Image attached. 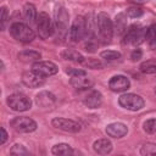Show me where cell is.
<instances>
[{
    "label": "cell",
    "mask_w": 156,
    "mask_h": 156,
    "mask_svg": "<svg viewBox=\"0 0 156 156\" xmlns=\"http://www.w3.org/2000/svg\"><path fill=\"white\" fill-rule=\"evenodd\" d=\"M35 24H37L38 35H39L41 39H48V38L51 37V35L54 34V32H55L52 21H51V18L49 17V15H48L46 12H39V13H38Z\"/></svg>",
    "instance_id": "4"
},
{
    "label": "cell",
    "mask_w": 156,
    "mask_h": 156,
    "mask_svg": "<svg viewBox=\"0 0 156 156\" xmlns=\"http://www.w3.org/2000/svg\"><path fill=\"white\" fill-rule=\"evenodd\" d=\"M156 38V24H151L150 27L146 28L145 32V39H147V41H152Z\"/></svg>",
    "instance_id": "30"
},
{
    "label": "cell",
    "mask_w": 156,
    "mask_h": 156,
    "mask_svg": "<svg viewBox=\"0 0 156 156\" xmlns=\"http://www.w3.org/2000/svg\"><path fill=\"white\" fill-rule=\"evenodd\" d=\"M129 87H130L129 79H128L126 76H122V74L113 76V77L108 80V88H110L112 91H116V93L126 91V90L129 89Z\"/></svg>",
    "instance_id": "13"
},
{
    "label": "cell",
    "mask_w": 156,
    "mask_h": 156,
    "mask_svg": "<svg viewBox=\"0 0 156 156\" xmlns=\"http://www.w3.org/2000/svg\"><path fill=\"white\" fill-rule=\"evenodd\" d=\"M22 83L28 88H39L45 83V77L34 69L26 71L22 73Z\"/></svg>",
    "instance_id": "11"
},
{
    "label": "cell",
    "mask_w": 156,
    "mask_h": 156,
    "mask_svg": "<svg viewBox=\"0 0 156 156\" xmlns=\"http://www.w3.org/2000/svg\"><path fill=\"white\" fill-rule=\"evenodd\" d=\"M140 154L144 156H156V143H145L140 149Z\"/></svg>",
    "instance_id": "25"
},
{
    "label": "cell",
    "mask_w": 156,
    "mask_h": 156,
    "mask_svg": "<svg viewBox=\"0 0 156 156\" xmlns=\"http://www.w3.org/2000/svg\"><path fill=\"white\" fill-rule=\"evenodd\" d=\"M17 57L22 62H37V61H40L41 55L35 50H23L18 52Z\"/></svg>",
    "instance_id": "19"
},
{
    "label": "cell",
    "mask_w": 156,
    "mask_h": 156,
    "mask_svg": "<svg viewBox=\"0 0 156 156\" xmlns=\"http://www.w3.org/2000/svg\"><path fill=\"white\" fill-rule=\"evenodd\" d=\"M95 49H96V44H95V43L93 44V40L90 39V40L85 44V50H87V51H89V52H94V51H95Z\"/></svg>",
    "instance_id": "35"
},
{
    "label": "cell",
    "mask_w": 156,
    "mask_h": 156,
    "mask_svg": "<svg viewBox=\"0 0 156 156\" xmlns=\"http://www.w3.org/2000/svg\"><path fill=\"white\" fill-rule=\"evenodd\" d=\"M68 20L69 15L67 10L62 6L57 7L55 11V30L57 32L60 39H63L68 33Z\"/></svg>",
    "instance_id": "6"
},
{
    "label": "cell",
    "mask_w": 156,
    "mask_h": 156,
    "mask_svg": "<svg viewBox=\"0 0 156 156\" xmlns=\"http://www.w3.org/2000/svg\"><path fill=\"white\" fill-rule=\"evenodd\" d=\"M96 23H98V29H99V35L101 41L104 44L110 43L113 35V23L110 16L105 12H100L96 16Z\"/></svg>",
    "instance_id": "1"
},
{
    "label": "cell",
    "mask_w": 156,
    "mask_h": 156,
    "mask_svg": "<svg viewBox=\"0 0 156 156\" xmlns=\"http://www.w3.org/2000/svg\"><path fill=\"white\" fill-rule=\"evenodd\" d=\"M32 69H34L35 72H38L44 77H49V76L56 74L58 71V67L51 61H37L33 63Z\"/></svg>",
    "instance_id": "12"
},
{
    "label": "cell",
    "mask_w": 156,
    "mask_h": 156,
    "mask_svg": "<svg viewBox=\"0 0 156 156\" xmlns=\"http://www.w3.org/2000/svg\"><path fill=\"white\" fill-rule=\"evenodd\" d=\"M130 2H134V4H145L147 0H129Z\"/></svg>",
    "instance_id": "37"
},
{
    "label": "cell",
    "mask_w": 156,
    "mask_h": 156,
    "mask_svg": "<svg viewBox=\"0 0 156 156\" xmlns=\"http://www.w3.org/2000/svg\"><path fill=\"white\" fill-rule=\"evenodd\" d=\"M6 102L9 105V107L16 112H24L28 111L32 107V101L30 99L21 93H15L7 96Z\"/></svg>",
    "instance_id": "3"
},
{
    "label": "cell",
    "mask_w": 156,
    "mask_h": 156,
    "mask_svg": "<svg viewBox=\"0 0 156 156\" xmlns=\"http://www.w3.org/2000/svg\"><path fill=\"white\" fill-rule=\"evenodd\" d=\"M10 126L17 133H30V132H34L38 127L37 122L34 119L26 117V116H20V117L12 118L10 121Z\"/></svg>",
    "instance_id": "8"
},
{
    "label": "cell",
    "mask_w": 156,
    "mask_h": 156,
    "mask_svg": "<svg viewBox=\"0 0 156 156\" xmlns=\"http://www.w3.org/2000/svg\"><path fill=\"white\" fill-rule=\"evenodd\" d=\"M51 154L56 155V156H68L73 154V149L71 147V145L66 144V143H60L52 146L51 149Z\"/></svg>",
    "instance_id": "22"
},
{
    "label": "cell",
    "mask_w": 156,
    "mask_h": 156,
    "mask_svg": "<svg viewBox=\"0 0 156 156\" xmlns=\"http://www.w3.org/2000/svg\"><path fill=\"white\" fill-rule=\"evenodd\" d=\"M139 68L145 74H154V73H156V60H154V58L146 60V61L141 62Z\"/></svg>",
    "instance_id": "24"
},
{
    "label": "cell",
    "mask_w": 156,
    "mask_h": 156,
    "mask_svg": "<svg viewBox=\"0 0 156 156\" xmlns=\"http://www.w3.org/2000/svg\"><path fill=\"white\" fill-rule=\"evenodd\" d=\"M144 127V130L147 133V134H156V118H150V119H146L143 124Z\"/></svg>",
    "instance_id": "27"
},
{
    "label": "cell",
    "mask_w": 156,
    "mask_h": 156,
    "mask_svg": "<svg viewBox=\"0 0 156 156\" xmlns=\"http://www.w3.org/2000/svg\"><path fill=\"white\" fill-rule=\"evenodd\" d=\"M118 104L123 108L129 110V111H139L145 105L144 99L140 95L133 94V93H127V94L121 95L118 99Z\"/></svg>",
    "instance_id": "7"
},
{
    "label": "cell",
    "mask_w": 156,
    "mask_h": 156,
    "mask_svg": "<svg viewBox=\"0 0 156 156\" xmlns=\"http://www.w3.org/2000/svg\"><path fill=\"white\" fill-rule=\"evenodd\" d=\"M83 102L89 108H99L102 104V95L98 90H90L83 99Z\"/></svg>",
    "instance_id": "15"
},
{
    "label": "cell",
    "mask_w": 156,
    "mask_h": 156,
    "mask_svg": "<svg viewBox=\"0 0 156 156\" xmlns=\"http://www.w3.org/2000/svg\"><path fill=\"white\" fill-rule=\"evenodd\" d=\"M10 154H12V155H20V156H22V155H28L29 152H28V150L23 146V145H21V144H15L12 147H11V150H10Z\"/></svg>",
    "instance_id": "29"
},
{
    "label": "cell",
    "mask_w": 156,
    "mask_h": 156,
    "mask_svg": "<svg viewBox=\"0 0 156 156\" xmlns=\"http://www.w3.org/2000/svg\"><path fill=\"white\" fill-rule=\"evenodd\" d=\"M87 34H88L87 20L83 16H77L69 29V39L73 43H78L83 40L87 37Z\"/></svg>",
    "instance_id": "5"
},
{
    "label": "cell",
    "mask_w": 156,
    "mask_h": 156,
    "mask_svg": "<svg viewBox=\"0 0 156 156\" xmlns=\"http://www.w3.org/2000/svg\"><path fill=\"white\" fill-rule=\"evenodd\" d=\"M145 32L146 29L140 28L136 24H133L129 27V29H127V32L124 33V39L123 43H132V44H140L144 41L145 39Z\"/></svg>",
    "instance_id": "10"
},
{
    "label": "cell",
    "mask_w": 156,
    "mask_h": 156,
    "mask_svg": "<svg viewBox=\"0 0 156 156\" xmlns=\"http://www.w3.org/2000/svg\"><path fill=\"white\" fill-rule=\"evenodd\" d=\"M10 34L13 39L21 43H30L35 38L34 30L26 23L22 22H15L10 27Z\"/></svg>",
    "instance_id": "2"
},
{
    "label": "cell",
    "mask_w": 156,
    "mask_h": 156,
    "mask_svg": "<svg viewBox=\"0 0 156 156\" xmlns=\"http://www.w3.org/2000/svg\"><path fill=\"white\" fill-rule=\"evenodd\" d=\"M52 127L67 132V133H78L80 130V124L73 119H68V118H63V117H55L51 121Z\"/></svg>",
    "instance_id": "9"
},
{
    "label": "cell",
    "mask_w": 156,
    "mask_h": 156,
    "mask_svg": "<svg viewBox=\"0 0 156 156\" xmlns=\"http://www.w3.org/2000/svg\"><path fill=\"white\" fill-rule=\"evenodd\" d=\"M35 101H37V105L40 106V107H50V106H52L55 104L56 96L50 91L43 90L39 94H37Z\"/></svg>",
    "instance_id": "17"
},
{
    "label": "cell",
    "mask_w": 156,
    "mask_h": 156,
    "mask_svg": "<svg viewBox=\"0 0 156 156\" xmlns=\"http://www.w3.org/2000/svg\"><path fill=\"white\" fill-rule=\"evenodd\" d=\"M141 57H143V51H141L140 49H135V50H133L132 54H130L132 61H139Z\"/></svg>",
    "instance_id": "33"
},
{
    "label": "cell",
    "mask_w": 156,
    "mask_h": 156,
    "mask_svg": "<svg viewBox=\"0 0 156 156\" xmlns=\"http://www.w3.org/2000/svg\"><path fill=\"white\" fill-rule=\"evenodd\" d=\"M6 140H7V133H6L5 128L1 127V139H0V145H4Z\"/></svg>",
    "instance_id": "36"
},
{
    "label": "cell",
    "mask_w": 156,
    "mask_h": 156,
    "mask_svg": "<svg viewBox=\"0 0 156 156\" xmlns=\"http://www.w3.org/2000/svg\"><path fill=\"white\" fill-rule=\"evenodd\" d=\"M61 57L63 60H67V61H73V62H78V63H82L84 62V56L76 51V50H72V49H66L61 52Z\"/></svg>",
    "instance_id": "21"
},
{
    "label": "cell",
    "mask_w": 156,
    "mask_h": 156,
    "mask_svg": "<svg viewBox=\"0 0 156 156\" xmlns=\"http://www.w3.org/2000/svg\"><path fill=\"white\" fill-rule=\"evenodd\" d=\"M155 94H156V89H155Z\"/></svg>",
    "instance_id": "38"
},
{
    "label": "cell",
    "mask_w": 156,
    "mask_h": 156,
    "mask_svg": "<svg viewBox=\"0 0 156 156\" xmlns=\"http://www.w3.org/2000/svg\"><path fill=\"white\" fill-rule=\"evenodd\" d=\"M113 30L118 35H123L127 32V18L124 13H118L115 18V24H113Z\"/></svg>",
    "instance_id": "20"
},
{
    "label": "cell",
    "mask_w": 156,
    "mask_h": 156,
    "mask_svg": "<svg viewBox=\"0 0 156 156\" xmlns=\"http://www.w3.org/2000/svg\"><path fill=\"white\" fill-rule=\"evenodd\" d=\"M66 73L69 74L71 77H74V76H80V74H87V72L82 68H74V67H68L66 69Z\"/></svg>",
    "instance_id": "32"
},
{
    "label": "cell",
    "mask_w": 156,
    "mask_h": 156,
    "mask_svg": "<svg viewBox=\"0 0 156 156\" xmlns=\"http://www.w3.org/2000/svg\"><path fill=\"white\" fill-rule=\"evenodd\" d=\"M6 20H7V7L6 6H2L1 7V28L2 29L5 28Z\"/></svg>",
    "instance_id": "34"
},
{
    "label": "cell",
    "mask_w": 156,
    "mask_h": 156,
    "mask_svg": "<svg viewBox=\"0 0 156 156\" xmlns=\"http://www.w3.org/2000/svg\"><path fill=\"white\" fill-rule=\"evenodd\" d=\"M127 16L132 17V18H139L144 15V10L141 7H138V6H133V7H129L127 9Z\"/></svg>",
    "instance_id": "28"
},
{
    "label": "cell",
    "mask_w": 156,
    "mask_h": 156,
    "mask_svg": "<svg viewBox=\"0 0 156 156\" xmlns=\"http://www.w3.org/2000/svg\"><path fill=\"white\" fill-rule=\"evenodd\" d=\"M128 133V128L122 122H113L107 124L106 127V134L112 138H122Z\"/></svg>",
    "instance_id": "14"
},
{
    "label": "cell",
    "mask_w": 156,
    "mask_h": 156,
    "mask_svg": "<svg viewBox=\"0 0 156 156\" xmlns=\"http://www.w3.org/2000/svg\"><path fill=\"white\" fill-rule=\"evenodd\" d=\"M85 65L90 68H94V69H99V68L104 67V63L98 58H89L88 61H85Z\"/></svg>",
    "instance_id": "31"
},
{
    "label": "cell",
    "mask_w": 156,
    "mask_h": 156,
    "mask_svg": "<svg viewBox=\"0 0 156 156\" xmlns=\"http://www.w3.org/2000/svg\"><path fill=\"white\" fill-rule=\"evenodd\" d=\"M93 149L99 155H107L112 151V143L106 138H101L94 141Z\"/></svg>",
    "instance_id": "18"
},
{
    "label": "cell",
    "mask_w": 156,
    "mask_h": 156,
    "mask_svg": "<svg viewBox=\"0 0 156 156\" xmlns=\"http://www.w3.org/2000/svg\"><path fill=\"white\" fill-rule=\"evenodd\" d=\"M100 57L106 61H116L121 57V52L115 51V50H105L100 54Z\"/></svg>",
    "instance_id": "26"
},
{
    "label": "cell",
    "mask_w": 156,
    "mask_h": 156,
    "mask_svg": "<svg viewBox=\"0 0 156 156\" xmlns=\"http://www.w3.org/2000/svg\"><path fill=\"white\" fill-rule=\"evenodd\" d=\"M23 15H24V18H26L28 22H30V23L35 22V21H37V17H38V12H37L35 6H34L33 4L27 2V4L23 6Z\"/></svg>",
    "instance_id": "23"
},
{
    "label": "cell",
    "mask_w": 156,
    "mask_h": 156,
    "mask_svg": "<svg viewBox=\"0 0 156 156\" xmlns=\"http://www.w3.org/2000/svg\"><path fill=\"white\" fill-rule=\"evenodd\" d=\"M71 85L76 89H89L93 87L94 82L87 76V74H80V76H74V77H71V80H69Z\"/></svg>",
    "instance_id": "16"
}]
</instances>
